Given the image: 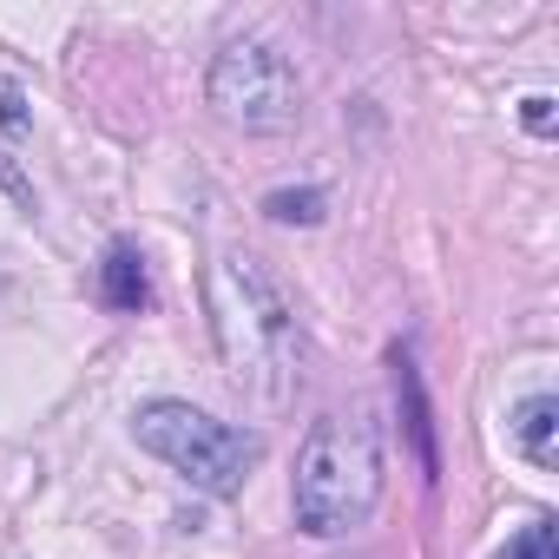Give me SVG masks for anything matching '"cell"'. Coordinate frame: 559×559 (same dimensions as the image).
Here are the masks:
<instances>
[{
    "instance_id": "6da1fadb",
    "label": "cell",
    "mask_w": 559,
    "mask_h": 559,
    "mask_svg": "<svg viewBox=\"0 0 559 559\" xmlns=\"http://www.w3.org/2000/svg\"><path fill=\"white\" fill-rule=\"evenodd\" d=\"M211 336H217V356H224V369L243 395H257L263 408L297 395V382H304V323H297L290 290L276 284L250 250H230V257L211 263Z\"/></svg>"
},
{
    "instance_id": "7a4b0ae2",
    "label": "cell",
    "mask_w": 559,
    "mask_h": 559,
    "mask_svg": "<svg viewBox=\"0 0 559 559\" xmlns=\"http://www.w3.org/2000/svg\"><path fill=\"white\" fill-rule=\"evenodd\" d=\"M382 500V428L369 408L323 415L297 448L290 507L310 539H349Z\"/></svg>"
},
{
    "instance_id": "3957f363",
    "label": "cell",
    "mask_w": 559,
    "mask_h": 559,
    "mask_svg": "<svg viewBox=\"0 0 559 559\" xmlns=\"http://www.w3.org/2000/svg\"><path fill=\"white\" fill-rule=\"evenodd\" d=\"M132 435H139L145 454H158L171 474H185L191 487H204V493H217V500L243 493V480H250V467H257V454H263L257 435H243V428H230V421L191 408V402H171V395H165V402H145V408L132 415Z\"/></svg>"
},
{
    "instance_id": "277c9868",
    "label": "cell",
    "mask_w": 559,
    "mask_h": 559,
    "mask_svg": "<svg viewBox=\"0 0 559 559\" xmlns=\"http://www.w3.org/2000/svg\"><path fill=\"white\" fill-rule=\"evenodd\" d=\"M204 99L237 132H290L304 112V80L270 40H230L204 73Z\"/></svg>"
},
{
    "instance_id": "5b68a950",
    "label": "cell",
    "mask_w": 559,
    "mask_h": 559,
    "mask_svg": "<svg viewBox=\"0 0 559 559\" xmlns=\"http://www.w3.org/2000/svg\"><path fill=\"white\" fill-rule=\"evenodd\" d=\"M507 441H513V454L520 461H533L539 474H552L559 467V395H526L513 415H507Z\"/></svg>"
},
{
    "instance_id": "8992f818",
    "label": "cell",
    "mask_w": 559,
    "mask_h": 559,
    "mask_svg": "<svg viewBox=\"0 0 559 559\" xmlns=\"http://www.w3.org/2000/svg\"><path fill=\"white\" fill-rule=\"evenodd\" d=\"M99 297L112 310H145L152 304V284H145V257L132 243H112L106 263H99Z\"/></svg>"
},
{
    "instance_id": "52a82bcc",
    "label": "cell",
    "mask_w": 559,
    "mask_h": 559,
    "mask_svg": "<svg viewBox=\"0 0 559 559\" xmlns=\"http://www.w3.org/2000/svg\"><path fill=\"white\" fill-rule=\"evenodd\" d=\"M395 395H402V421H408V441H415V454H421V474L435 480V467H441V454H435V421H428L421 369H415L408 356H395Z\"/></svg>"
},
{
    "instance_id": "ba28073f",
    "label": "cell",
    "mask_w": 559,
    "mask_h": 559,
    "mask_svg": "<svg viewBox=\"0 0 559 559\" xmlns=\"http://www.w3.org/2000/svg\"><path fill=\"white\" fill-rule=\"evenodd\" d=\"M263 211H270L276 224H317V217H323V191H270Z\"/></svg>"
},
{
    "instance_id": "9c48e42d",
    "label": "cell",
    "mask_w": 559,
    "mask_h": 559,
    "mask_svg": "<svg viewBox=\"0 0 559 559\" xmlns=\"http://www.w3.org/2000/svg\"><path fill=\"white\" fill-rule=\"evenodd\" d=\"M559 552V533H552V520H526L513 539H507V552L500 559H552Z\"/></svg>"
},
{
    "instance_id": "30bf717a",
    "label": "cell",
    "mask_w": 559,
    "mask_h": 559,
    "mask_svg": "<svg viewBox=\"0 0 559 559\" xmlns=\"http://www.w3.org/2000/svg\"><path fill=\"white\" fill-rule=\"evenodd\" d=\"M520 119H526V132H539V139H546V132H552V99H546V93L520 99Z\"/></svg>"
},
{
    "instance_id": "8fae6325",
    "label": "cell",
    "mask_w": 559,
    "mask_h": 559,
    "mask_svg": "<svg viewBox=\"0 0 559 559\" xmlns=\"http://www.w3.org/2000/svg\"><path fill=\"white\" fill-rule=\"evenodd\" d=\"M0 126H8V132H21L27 119H21V93L14 86H0Z\"/></svg>"
}]
</instances>
